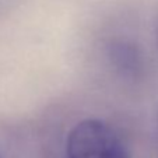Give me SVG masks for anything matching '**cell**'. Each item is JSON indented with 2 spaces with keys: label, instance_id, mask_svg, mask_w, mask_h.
I'll list each match as a JSON object with an SVG mask.
<instances>
[{
  "label": "cell",
  "instance_id": "cell-2",
  "mask_svg": "<svg viewBox=\"0 0 158 158\" xmlns=\"http://www.w3.org/2000/svg\"><path fill=\"white\" fill-rule=\"evenodd\" d=\"M157 120H158V118H157ZM157 126H158V125H157Z\"/></svg>",
  "mask_w": 158,
  "mask_h": 158
},
{
  "label": "cell",
  "instance_id": "cell-1",
  "mask_svg": "<svg viewBox=\"0 0 158 158\" xmlns=\"http://www.w3.org/2000/svg\"><path fill=\"white\" fill-rule=\"evenodd\" d=\"M67 158H131L118 131L101 119H85L73 126L66 139Z\"/></svg>",
  "mask_w": 158,
  "mask_h": 158
}]
</instances>
